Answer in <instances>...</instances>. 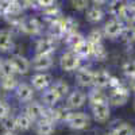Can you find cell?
Segmentation results:
<instances>
[{
  "label": "cell",
  "instance_id": "1",
  "mask_svg": "<svg viewBox=\"0 0 135 135\" xmlns=\"http://www.w3.org/2000/svg\"><path fill=\"white\" fill-rule=\"evenodd\" d=\"M66 123L69 124L70 128L74 130H83L89 124V119L85 114H81V112H72L69 119L66 120Z\"/></svg>",
  "mask_w": 135,
  "mask_h": 135
},
{
  "label": "cell",
  "instance_id": "2",
  "mask_svg": "<svg viewBox=\"0 0 135 135\" xmlns=\"http://www.w3.org/2000/svg\"><path fill=\"white\" fill-rule=\"evenodd\" d=\"M80 66V57L76 53H66L61 58V68L66 72L76 70Z\"/></svg>",
  "mask_w": 135,
  "mask_h": 135
},
{
  "label": "cell",
  "instance_id": "3",
  "mask_svg": "<svg viewBox=\"0 0 135 135\" xmlns=\"http://www.w3.org/2000/svg\"><path fill=\"white\" fill-rule=\"evenodd\" d=\"M127 100H128V91H127V88H124L122 85L119 88L112 89V93L109 96V101L114 105H123V104L127 103Z\"/></svg>",
  "mask_w": 135,
  "mask_h": 135
},
{
  "label": "cell",
  "instance_id": "4",
  "mask_svg": "<svg viewBox=\"0 0 135 135\" xmlns=\"http://www.w3.org/2000/svg\"><path fill=\"white\" fill-rule=\"evenodd\" d=\"M123 30H124V26H123V23L119 19H112L104 26V32L109 38H116V37L122 35Z\"/></svg>",
  "mask_w": 135,
  "mask_h": 135
},
{
  "label": "cell",
  "instance_id": "5",
  "mask_svg": "<svg viewBox=\"0 0 135 135\" xmlns=\"http://www.w3.org/2000/svg\"><path fill=\"white\" fill-rule=\"evenodd\" d=\"M42 26H41V22L35 18H30V19H25L22 20V25H20V30L26 32V34H31V35H35L41 31Z\"/></svg>",
  "mask_w": 135,
  "mask_h": 135
},
{
  "label": "cell",
  "instance_id": "6",
  "mask_svg": "<svg viewBox=\"0 0 135 135\" xmlns=\"http://www.w3.org/2000/svg\"><path fill=\"white\" fill-rule=\"evenodd\" d=\"M53 65L51 54H37V57L32 61V66L37 70H46Z\"/></svg>",
  "mask_w": 135,
  "mask_h": 135
},
{
  "label": "cell",
  "instance_id": "7",
  "mask_svg": "<svg viewBox=\"0 0 135 135\" xmlns=\"http://www.w3.org/2000/svg\"><path fill=\"white\" fill-rule=\"evenodd\" d=\"M92 111H93L95 119L99 120V122H105L109 118V107H108V103L93 104L92 105Z\"/></svg>",
  "mask_w": 135,
  "mask_h": 135
},
{
  "label": "cell",
  "instance_id": "8",
  "mask_svg": "<svg viewBox=\"0 0 135 135\" xmlns=\"http://www.w3.org/2000/svg\"><path fill=\"white\" fill-rule=\"evenodd\" d=\"M55 50V43L51 38H42L37 43V51L38 54H53Z\"/></svg>",
  "mask_w": 135,
  "mask_h": 135
},
{
  "label": "cell",
  "instance_id": "9",
  "mask_svg": "<svg viewBox=\"0 0 135 135\" xmlns=\"http://www.w3.org/2000/svg\"><path fill=\"white\" fill-rule=\"evenodd\" d=\"M11 62H12V66L16 73H20V74H26L30 69V62L28 60H26L25 57L22 55H14L11 58Z\"/></svg>",
  "mask_w": 135,
  "mask_h": 135
},
{
  "label": "cell",
  "instance_id": "10",
  "mask_svg": "<svg viewBox=\"0 0 135 135\" xmlns=\"http://www.w3.org/2000/svg\"><path fill=\"white\" fill-rule=\"evenodd\" d=\"M85 100H86V96L81 91H74L68 97V105L70 108H80L85 104Z\"/></svg>",
  "mask_w": 135,
  "mask_h": 135
},
{
  "label": "cell",
  "instance_id": "11",
  "mask_svg": "<svg viewBox=\"0 0 135 135\" xmlns=\"http://www.w3.org/2000/svg\"><path fill=\"white\" fill-rule=\"evenodd\" d=\"M74 49V53L78 55V57H89V55H92V51H93V45L89 42L88 39L85 41H81L78 45L73 47Z\"/></svg>",
  "mask_w": 135,
  "mask_h": 135
},
{
  "label": "cell",
  "instance_id": "12",
  "mask_svg": "<svg viewBox=\"0 0 135 135\" xmlns=\"http://www.w3.org/2000/svg\"><path fill=\"white\" fill-rule=\"evenodd\" d=\"M109 78H111V74L107 70H99L93 73V84L97 88H105L109 84Z\"/></svg>",
  "mask_w": 135,
  "mask_h": 135
},
{
  "label": "cell",
  "instance_id": "13",
  "mask_svg": "<svg viewBox=\"0 0 135 135\" xmlns=\"http://www.w3.org/2000/svg\"><path fill=\"white\" fill-rule=\"evenodd\" d=\"M76 77H77V83L83 86H89L91 84H93V72H91L89 69L78 70Z\"/></svg>",
  "mask_w": 135,
  "mask_h": 135
},
{
  "label": "cell",
  "instance_id": "14",
  "mask_svg": "<svg viewBox=\"0 0 135 135\" xmlns=\"http://www.w3.org/2000/svg\"><path fill=\"white\" fill-rule=\"evenodd\" d=\"M43 107L39 104V103H35V101H32V103H30L26 108V115H28L32 120H35V119H39L43 116Z\"/></svg>",
  "mask_w": 135,
  "mask_h": 135
},
{
  "label": "cell",
  "instance_id": "15",
  "mask_svg": "<svg viewBox=\"0 0 135 135\" xmlns=\"http://www.w3.org/2000/svg\"><path fill=\"white\" fill-rule=\"evenodd\" d=\"M32 85L35 89H45L47 88L49 84H50V76L46 74V73H39V74H35L31 80Z\"/></svg>",
  "mask_w": 135,
  "mask_h": 135
},
{
  "label": "cell",
  "instance_id": "16",
  "mask_svg": "<svg viewBox=\"0 0 135 135\" xmlns=\"http://www.w3.org/2000/svg\"><path fill=\"white\" fill-rule=\"evenodd\" d=\"M32 95H34V92H32V88H31L30 85H27V84H19V85H18L16 96H18L19 100H22V101H28V100L32 99Z\"/></svg>",
  "mask_w": 135,
  "mask_h": 135
},
{
  "label": "cell",
  "instance_id": "17",
  "mask_svg": "<svg viewBox=\"0 0 135 135\" xmlns=\"http://www.w3.org/2000/svg\"><path fill=\"white\" fill-rule=\"evenodd\" d=\"M12 46V35L8 30H0V51H7Z\"/></svg>",
  "mask_w": 135,
  "mask_h": 135
},
{
  "label": "cell",
  "instance_id": "18",
  "mask_svg": "<svg viewBox=\"0 0 135 135\" xmlns=\"http://www.w3.org/2000/svg\"><path fill=\"white\" fill-rule=\"evenodd\" d=\"M118 16H120L127 23H134L135 22V9L132 7H130L128 4H123Z\"/></svg>",
  "mask_w": 135,
  "mask_h": 135
},
{
  "label": "cell",
  "instance_id": "19",
  "mask_svg": "<svg viewBox=\"0 0 135 135\" xmlns=\"http://www.w3.org/2000/svg\"><path fill=\"white\" fill-rule=\"evenodd\" d=\"M54 131V126L53 122L47 120V119H42L38 122L37 124V132L38 135H51Z\"/></svg>",
  "mask_w": 135,
  "mask_h": 135
},
{
  "label": "cell",
  "instance_id": "20",
  "mask_svg": "<svg viewBox=\"0 0 135 135\" xmlns=\"http://www.w3.org/2000/svg\"><path fill=\"white\" fill-rule=\"evenodd\" d=\"M77 28V22L70 18V16H68L65 19H62V32H64V35H69V34L74 32Z\"/></svg>",
  "mask_w": 135,
  "mask_h": 135
},
{
  "label": "cell",
  "instance_id": "21",
  "mask_svg": "<svg viewBox=\"0 0 135 135\" xmlns=\"http://www.w3.org/2000/svg\"><path fill=\"white\" fill-rule=\"evenodd\" d=\"M60 99H61L60 93L55 91L53 86L49 89V91H46V92L43 93V101H45V103H46L47 105H54Z\"/></svg>",
  "mask_w": 135,
  "mask_h": 135
},
{
  "label": "cell",
  "instance_id": "22",
  "mask_svg": "<svg viewBox=\"0 0 135 135\" xmlns=\"http://www.w3.org/2000/svg\"><path fill=\"white\" fill-rule=\"evenodd\" d=\"M103 16H104V12L99 7L89 8L88 12H86V19L89 22H92V23H97V22H100L101 19H103Z\"/></svg>",
  "mask_w": 135,
  "mask_h": 135
},
{
  "label": "cell",
  "instance_id": "23",
  "mask_svg": "<svg viewBox=\"0 0 135 135\" xmlns=\"http://www.w3.org/2000/svg\"><path fill=\"white\" fill-rule=\"evenodd\" d=\"M50 34L53 38H61L64 37L62 32V19H55L50 25Z\"/></svg>",
  "mask_w": 135,
  "mask_h": 135
},
{
  "label": "cell",
  "instance_id": "24",
  "mask_svg": "<svg viewBox=\"0 0 135 135\" xmlns=\"http://www.w3.org/2000/svg\"><path fill=\"white\" fill-rule=\"evenodd\" d=\"M89 101H91V104L93 105V104H99V103H108V99L101 91L95 89V91H92L89 93Z\"/></svg>",
  "mask_w": 135,
  "mask_h": 135
},
{
  "label": "cell",
  "instance_id": "25",
  "mask_svg": "<svg viewBox=\"0 0 135 135\" xmlns=\"http://www.w3.org/2000/svg\"><path fill=\"white\" fill-rule=\"evenodd\" d=\"M31 118L28 116V115H19L18 118H16V126H18V128H20V130H28L30 127H31Z\"/></svg>",
  "mask_w": 135,
  "mask_h": 135
},
{
  "label": "cell",
  "instance_id": "26",
  "mask_svg": "<svg viewBox=\"0 0 135 135\" xmlns=\"http://www.w3.org/2000/svg\"><path fill=\"white\" fill-rule=\"evenodd\" d=\"M0 73H2L3 76H14L15 73V69L12 66V62L9 61H4L0 64Z\"/></svg>",
  "mask_w": 135,
  "mask_h": 135
},
{
  "label": "cell",
  "instance_id": "27",
  "mask_svg": "<svg viewBox=\"0 0 135 135\" xmlns=\"http://www.w3.org/2000/svg\"><path fill=\"white\" fill-rule=\"evenodd\" d=\"M123 72H124L126 76L135 78V60H130L123 64Z\"/></svg>",
  "mask_w": 135,
  "mask_h": 135
},
{
  "label": "cell",
  "instance_id": "28",
  "mask_svg": "<svg viewBox=\"0 0 135 135\" xmlns=\"http://www.w3.org/2000/svg\"><path fill=\"white\" fill-rule=\"evenodd\" d=\"M92 55H95V57L100 61H103L105 60L107 57V51L103 47V45L101 43H97V45H93V51H92Z\"/></svg>",
  "mask_w": 135,
  "mask_h": 135
},
{
  "label": "cell",
  "instance_id": "29",
  "mask_svg": "<svg viewBox=\"0 0 135 135\" xmlns=\"http://www.w3.org/2000/svg\"><path fill=\"white\" fill-rule=\"evenodd\" d=\"M81 41H84V37L81 35V34L76 32V31L69 34V35H66V42H68V45H70L72 47H74L76 45H78Z\"/></svg>",
  "mask_w": 135,
  "mask_h": 135
},
{
  "label": "cell",
  "instance_id": "30",
  "mask_svg": "<svg viewBox=\"0 0 135 135\" xmlns=\"http://www.w3.org/2000/svg\"><path fill=\"white\" fill-rule=\"evenodd\" d=\"M2 86L7 91H11L16 86V78L14 76H3V81H2Z\"/></svg>",
  "mask_w": 135,
  "mask_h": 135
},
{
  "label": "cell",
  "instance_id": "31",
  "mask_svg": "<svg viewBox=\"0 0 135 135\" xmlns=\"http://www.w3.org/2000/svg\"><path fill=\"white\" fill-rule=\"evenodd\" d=\"M3 128L6 131H15V128H18L16 126V119L11 118V116H7L3 119Z\"/></svg>",
  "mask_w": 135,
  "mask_h": 135
},
{
  "label": "cell",
  "instance_id": "32",
  "mask_svg": "<svg viewBox=\"0 0 135 135\" xmlns=\"http://www.w3.org/2000/svg\"><path fill=\"white\" fill-rule=\"evenodd\" d=\"M53 88L60 93L61 97H64L65 95H68V92H69V86H68V84L65 81H57V83L53 85Z\"/></svg>",
  "mask_w": 135,
  "mask_h": 135
},
{
  "label": "cell",
  "instance_id": "33",
  "mask_svg": "<svg viewBox=\"0 0 135 135\" xmlns=\"http://www.w3.org/2000/svg\"><path fill=\"white\" fill-rule=\"evenodd\" d=\"M132 130L128 124H126V123H123V124H119L115 130H114V135H131Z\"/></svg>",
  "mask_w": 135,
  "mask_h": 135
},
{
  "label": "cell",
  "instance_id": "34",
  "mask_svg": "<svg viewBox=\"0 0 135 135\" xmlns=\"http://www.w3.org/2000/svg\"><path fill=\"white\" fill-rule=\"evenodd\" d=\"M101 38H103V34H101V31H99V30L91 31V32H89V35H88V41L91 42L92 45L101 43Z\"/></svg>",
  "mask_w": 135,
  "mask_h": 135
},
{
  "label": "cell",
  "instance_id": "35",
  "mask_svg": "<svg viewBox=\"0 0 135 135\" xmlns=\"http://www.w3.org/2000/svg\"><path fill=\"white\" fill-rule=\"evenodd\" d=\"M60 8L57 6H50V7H46L45 8V15L49 16V18H57L60 15Z\"/></svg>",
  "mask_w": 135,
  "mask_h": 135
},
{
  "label": "cell",
  "instance_id": "36",
  "mask_svg": "<svg viewBox=\"0 0 135 135\" xmlns=\"http://www.w3.org/2000/svg\"><path fill=\"white\" fill-rule=\"evenodd\" d=\"M12 4V0H0V16H6Z\"/></svg>",
  "mask_w": 135,
  "mask_h": 135
},
{
  "label": "cell",
  "instance_id": "37",
  "mask_svg": "<svg viewBox=\"0 0 135 135\" xmlns=\"http://www.w3.org/2000/svg\"><path fill=\"white\" fill-rule=\"evenodd\" d=\"M70 3H72L73 8H76V9H85L88 7L89 0H70Z\"/></svg>",
  "mask_w": 135,
  "mask_h": 135
},
{
  "label": "cell",
  "instance_id": "38",
  "mask_svg": "<svg viewBox=\"0 0 135 135\" xmlns=\"http://www.w3.org/2000/svg\"><path fill=\"white\" fill-rule=\"evenodd\" d=\"M122 34L126 37V39H127V41H135V27L124 28Z\"/></svg>",
  "mask_w": 135,
  "mask_h": 135
},
{
  "label": "cell",
  "instance_id": "39",
  "mask_svg": "<svg viewBox=\"0 0 135 135\" xmlns=\"http://www.w3.org/2000/svg\"><path fill=\"white\" fill-rule=\"evenodd\" d=\"M9 114V108L6 103H3V101H0V119H4L7 118Z\"/></svg>",
  "mask_w": 135,
  "mask_h": 135
},
{
  "label": "cell",
  "instance_id": "40",
  "mask_svg": "<svg viewBox=\"0 0 135 135\" xmlns=\"http://www.w3.org/2000/svg\"><path fill=\"white\" fill-rule=\"evenodd\" d=\"M108 86H111L112 89H115V88H119V86H122V83L118 80L116 77H112L111 76V78H109V84H108Z\"/></svg>",
  "mask_w": 135,
  "mask_h": 135
},
{
  "label": "cell",
  "instance_id": "41",
  "mask_svg": "<svg viewBox=\"0 0 135 135\" xmlns=\"http://www.w3.org/2000/svg\"><path fill=\"white\" fill-rule=\"evenodd\" d=\"M54 4V0H37V6L42 7V8H46Z\"/></svg>",
  "mask_w": 135,
  "mask_h": 135
},
{
  "label": "cell",
  "instance_id": "42",
  "mask_svg": "<svg viewBox=\"0 0 135 135\" xmlns=\"http://www.w3.org/2000/svg\"><path fill=\"white\" fill-rule=\"evenodd\" d=\"M130 7H132L134 9H135V0H128V3H127Z\"/></svg>",
  "mask_w": 135,
  "mask_h": 135
},
{
  "label": "cell",
  "instance_id": "43",
  "mask_svg": "<svg viewBox=\"0 0 135 135\" xmlns=\"http://www.w3.org/2000/svg\"><path fill=\"white\" fill-rule=\"evenodd\" d=\"M105 2H107V0H93L95 4H104Z\"/></svg>",
  "mask_w": 135,
  "mask_h": 135
},
{
  "label": "cell",
  "instance_id": "44",
  "mask_svg": "<svg viewBox=\"0 0 135 135\" xmlns=\"http://www.w3.org/2000/svg\"><path fill=\"white\" fill-rule=\"evenodd\" d=\"M4 135H16V134H14V131H6Z\"/></svg>",
  "mask_w": 135,
  "mask_h": 135
},
{
  "label": "cell",
  "instance_id": "45",
  "mask_svg": "<svg viewBox=\"0 0 135 135\" xmlns=\"http://www.w3.org/2000/svg\"><path fill=\"white\" fill-rule=\"evenodd\" d=\"M107 135H114V134H107Z\"/></svg>",
  "mask_w": 135,
  "mask_h": 135
},
{
  "label": "cell",
  "instance_id": "46",
  "mask_svg": "<svg viewBox=\"0 0 135 135\" xmlns=\"http://www.w3.org/2000/svg\"><path fill=\"white\" fill-rule=\"evenodd\" d=\"M0 64H2V62H0Z\"/></svg>",
  "mask_w": 135,
  "mask_h": 135
}]
</instances>
